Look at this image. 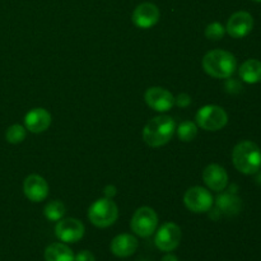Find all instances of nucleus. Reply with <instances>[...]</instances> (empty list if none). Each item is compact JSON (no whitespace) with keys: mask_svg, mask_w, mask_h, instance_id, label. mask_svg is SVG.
<instances>
[{"mask_svg":"<svg viewBox=\"0 0 261 261\" xmlns=\"http://www.w3.org/2000/svg\"><path fill=\"white\" fill-rule=\"evenodd\" d=\"M217 211L226 216H234L241 211V200L231 193H224L217 198Z\"/></svg>","mask_w":261,"mask_h":261,"instance_id":"obj_18","label":"nucleus"},{"mask_svg":"<svg viewBox=\"0 0 261 261\" xmlns=\"http://www.w3.org/2000/svg\"><path fill=\"white\" fill-rule=\"evenodd\" d=\"M232 162L244 175H254L261 167L260 148L250 140L239 143L232 152Z\"/></svg>","mask_w":261,"mask_h":261,"instance_id":"obj_3","label":"nucleus"},{"mask_svg":"<svg viewBox=\"0 0 261 261\" xmlns=\"http://www.w3.org/2000/svg\"><path fill=\"white\" fill-rule=\"evenodd\" d=\"M25 134H27V129L22 125L15 124L8 127L7 133H5V138H7L8 143H10V144H19L24 140Z\"/></svg>","mask_w":261,"mask_h":261,"instance_id":"obj_22","label":"nucleus"},{"mask_svg":"<svg viewBox=\"0 0 261 261\" xmlns=\"http://www.w3.org/2000/svg\"><path fill=\"white\" fill-rule=\"evenodd\" d=\"M176 132L173 119L167 115H160L148 121L143 129V139L149 147L160 148L172 139Z\"/></svg>","mask_w":261,"mask_h":261,"instance_id":"obj_1","label":"nucleus"},{"mask_svg":"<svg viewBox=\"0 0 261 261\" xmlns=\"http://www.w3.org/2000/svg\"><path fill=\"white\" fill-rule=\"evenodd\" d=\"M184 203L186 208L193 213H206L213 206L214 199L206 189L201 186H194L185 193Z\"/></svg>","mask_w":261,"mask_h":261,"instance_id":"obj_8","label":"nucleus"},{"mask_svg":"<svg viewBox=\"0 0 261 261\" xmlns=\"http://www.w3.org/2000/svg\"><path fill=\"white\" fill-rule=\"evenodd\" d=\"M196 125L206 132H218L228 122V115L217 105H206L196 112Z\"/></svg>","mask_w":261,"mask_h":261,"instance_id":"obj_5","label":"nucleus"},{"mask_svg":"<svg viewBox=\"0 0 261 261\" xmlns=\"http://www.w3.org/2000/svg\"><path fill=\"white\" fill-rule=\"evenodd\" d=\"M162 261H178V259H177V256H176V255L167 254L166 256H163Z\"/></svg>","mask_w":261,"mask_h":261,"instance_id":"obj_27","label":"nucleus"},{"mask_svg":"<svg viewBox=\"0 0 261 261\" xmlns=\"http://www.w3.org/2000/svg\"><path fill=\"white\" fill-rule=\"evenodd\" d=\"M138 240L133 234L121 233L111 242V251L117 257H129L137 251Z\"/></svg>","mask_w":261,"mask_h":261,"instance_id":"obj_16","label":"nucleus"},{"mask_svg":"<svg viewBox=\"0 0 261 261\" xmlns=\"http://www.w3.org/2000/svg\"><path fill=\"white\" fill-rule=\"evenodd\" d=\"M145 102L150 109L157 112H167L175 105V97L170 91L161 87H152L144 94Z\"/></svg>","mask_w":261,"mask_h":261,"instance_id":"obj_10","label":"nucleus"},{"mask_svg":"<svg viewBox=\"0 0 261 261\" xmlns=\"http://www.w3.org/2000/svg\"><path fill=\"white\" fill-rule=\"evenodd\" d=\"M133 232L139 237H149L158 227V216L149 206H142L133 216L130 222Z\"/></svg>","mask_w":261,"mask_h":261,"instance_id":"obj_6","label":"nucleus"},{"mask_svg":"<svg viewBox=\"0 0 261 261\" xmlns=\"http://www.w3.org/2000/svg\"><path fill=\"white\" fill-rule=\"evenodd\" d=\"M161 13L157 5L153 3H142L135 8L133 13V23L138 28L142 30H148L155 25L160 20Z\"/></svg>","mask_w":261,"mask_h":261,"instance_id":"obj_11","label":"nucleus"},{"mask_svg":"<svg viewBox=\"0 0 261 261\" xmlns=\"http://www.w3.org/2000/svg\"><path fill=\"white\" fill-rule=\"evenodd\" d=\"M119 209L112 199L103 198L94 201L88 209V218L93 226L98 228H107L116 222Z\"/></svg>","mask_w":261,"mask_h":261,"instance_id":"obj_4","label":"nucleus"},{"mask_svg":"<svg viewBox=\"0 0 261 261\" xmlns=\"http://www.w3.org/2000/svg\"><path fill=\"white\" fill-rule=\"evenodd\" d=\"M203 181L211 190L221 193L228 185V175L222 166L212 163L203 171Z\"/></svg>","mask_w":261,"mask_h":261,"instance_id":"obj_14","label":"nucleus"},{"mask_svg":"<svg viewBox=\"0 0 261 261\" xmlns=\"http://www.w3.org/2000/svg\"><path fill=\"white\" fill-rule=\"evenodd\" d=\"M51 125V115L45 109H32L24 116V126L28 132L40 134L48 129Z\"/></svg>","mask_w":261,"mask_h":261,"instance_id":"obj_15","label":"nucleus"},{"mask_svg":"<svg viewBox=\"0 0 261 261\" xmlns=\"http://www.w3.org/2000/svg\"><path fill=\"white\" fill-rule=\"evenodd\" d=\"M254 27L252 15L247 12H236L227 22L226 32L233 38H242L249 35Z\"/></svg>","mask_w":261,"mask_h":261,"instance_id":"obj_12","label":"nucleus"},{"mask_svg":"<svg viewBox=\"0 0 261 261\" xmlns=\"http://www.w3.org/2000/svg\"><path fill=\"white\" fill-rule=\"evenodd\" d=\"M240 78L249 84L261 82V61L256 59H249L240 66Z\"/></svg>","mask_w":261,"mask_h":261,"instance_id":"obj_17","label":"nucleus"},{"mask_svg":"<svg viewBox=\"0 0 261 261\" xmlns=\"http://www.w3.org/2000/svg\"><path fill=\"white\" fill-rule=\"evenodd\" d=\"M55 234L65 244H75L84 236V226L75 218H65L58 221L55 226Z\"/></svg>","mask_w":261,"mask_h":261,"instance_id":"obj_9","label":"nucleus"},{"mask_svg":"<svg viewBox=\"0 0 261 261\" xmlns=\"http://www.w3.org/2000/svg\"><path fill=\"white\" fill-rule=\"evenodd\" d=\"M23 191L28 200L33 203L43 201L48 195V184L38 175H30L23 182Z\"/></svg>","mask_w":261,"mask_h":261,"instance_id":"obj_13","label":"nucleus"},{"mask_svg":"<svg viewBox=\"0 0 261 261\" xmlns=\"http://www.w3.org/2000/svg\"><path fill=\"white\" fill-rule=\"evenodd\" d=\"M74 256L73 250L60 242L48 245L45 250L46 261H74Z\"/></svg>","mask_w":261,"mask_h":261,"instance_id":"obj_19","label":"nucleus"},{"mask_svg":"<svg viewBox=\"0 0 261 261\" xmlns=\"http://www.w3.org/2000/svg\"><path fill=\"white\" fill-rule=\"evenodd\" d=\"M181 237L182 232L180 227L173 222H166L158 228L154 237V244L161 251L171 252L177 249L181 242Z\"/></svg>","mask_w":261,"mask_h":261,"instance_id":"obj_7","label":"nucleus"},{"mask_svg":"<svg viewBox=\"0 0 261 261\" xmlns=\"http://www.w3.org/2000/svg\"><path fill=\"white\" fill-rule=\"evenodd\" d=\"M226 35V27L221 24L219 22H213L206 25L205 28V37L212 41H219Z\"/></svg>","mask_w":261,"mask_h":261,"instance_id":"obj_23","label":"nucleus"},{"mask_svg":"<svg viewBox=\"0 0 261 261\" xmlns=\"http://www.w3.org/2000/svg\"><path fill=\"white\" fill-rule=\"evenodd\" d=\"M254 2H261V0H254Z\"/></svg>","mask_w":261,"mask_h":261,"instance_id":"obj_28","label":"nucleus"},{"mask_svg":"<svg viewBox=\"0 0 261 261\" xmlns=\"http://www.w3.org/2000/svg\"><path fill=\"white\" fill-rule=\"evenodd\" d=\"M191 103V97L186 93L178 94L175 98V105H177L178 107H188Z\"/></svg>","mask_w":261,"mask_h":261,"instance_id":"obj_25","label":"nucleus"},{"mask_svg":"<svg viewBox=\"0 0 261 261\" xmlns=\"http://www.w3.org/2000/svg\"><path fill=\"white\" fill-rule=\"evenodd\" d=\"M105 193H106V198L111 199L112 196L115 195V188H112V186H107L106 190H105Z\"/></svg>","mask_w":261,"mask_h":261,"instance_id":"obj_26","label":"nucleus"},{"mask_svg":"<svg viewBox=\"0 0 261 261\" xmlns=\"http://www.w3.org/2000/svg\"><path fill=\"white\" fill-rule=\"evenodd\" d=\"M203 69L213 78H229L236 71L237 61L231 53L226 50H212L203 58Z\"/></svg>","mask_w":261,"mask_h":261,"instance_id":"obj_2","label":"nucleus"},{"mask_svg":"<svg viewBox=\"0 0 261 261\" xmlns=\"http://www.w3.org/2000/svg\"><path fill=\"white\" fill-rule=\"evenodd\" d=\"M65 205L59 200H53L48 204H46L45 209H43V214H45L46 219L51 222H58L63 219L65 216Z\"/></svg>","mask_w":261,"mask_h":261,"instance_id":"obj_20","label":"nucleus"},{"mask_svg":"<svg viewBox=\"0 0 261 261\" xmlns=\"http://www.w3.org/2000/svg\"><path fill=\"white\" fill-rule=\"evenodd\" d=\"M177 137L181 142H191L198 135V125L193 121H182L176 129Z\"/></svg>","mask_w":261,"mask_h":261,"instance_id":"obj_21","label":"nucleus"},{"mask_svg":"<svg viewBox=\"0 0 261 261\" xmlns=\"http://www.w3.org/2000/svg\"><path fill=\"white\" fill-rule=\"evenodd\" d=\"M74 261H96V257L88 250H83V251L78 252V254L74 256Z\"/></svg>","mask_w":261,"mask_h":261,"instance_id":"obj_24","label":"nucleus"}]
</instances>
